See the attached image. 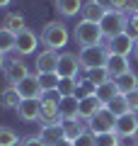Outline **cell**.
I'll return each mask as SVG.
<instances>
[{
    "label": "cell",
    "instance_id": "6da1fadb",
    "mask_svg": "<svg viewBox=\"0 0 138 146\" xmlns=\"http://www.w3.org/2000/svg\"><path fill=\"white\" fill-rule=\"evenodd\" d=\"M41 44H44L46 49H53V51H58V49H63L68 44V39H70V32H68V27L63 25V22H49V25L41 29Z\"/></svg>",
    "mask_w": 138,
    "mask_h": 146
},
{
    "label": "cell",
    "instance_id": "7a4b0ae2",
    "mask_svg": "<svg viewBox=\"0 0 138 146\" xmlns=\"http://www.w3.org/2000/svg\"><path fill=\"white\" fill-rule=\"evenodd\" d=\"M104 39L102 34V27L97 22H87V20H80L75 25V42L80 44V49L85 46H99Z\"/></svg>",
    "mask_w": 138,
    "mask_h": 146
},
{
    "label": "cell",
    "instance_id": "3957f363",
    "mask_svg": "<svg viewBox=\"0 0 138 146\" xmlns=\"http://www.w3.org/2000/svg\"><path fill=\"white\" fill-rule=\"evenodd\" d=\"M78 58H80V68L87 73V71H92V68L107 66L109 51H107V46H104V44H99V46H85V49H80Z\"/></svg>",
    "mask_w": 138,
    "mask_h": 146
},
{
    "label": "cell",
    "instance_id": "277c9868",
    "mask_svg": "<svg viewBox=\"0 0 138 146\" xmlns=\"http://www.w3.org/2000/svg\"><path fill=\"white\" fill-rule=\"evenodd\" d=\"M99 27H102L104 39H114V36L124 34V32L128 29V15H126V12L112 10V12H107V15H104V20L99 22Z\"/></svg>",
    "mask_w": 138,
    "mask_h": 146
},
{
    "label": "cell",
    "instance_id": "5b68a950",
    "mask_svg": "<svg viewBox=\"0 0 138 146\" xmlns=\"http://www.w3.org/2000/svg\"><path fill=\"white\" fill-rule=\"evenodd\" d=\"M3 76H5V83H10L12 88H17V85H20L27 76H32V73H29V66H27L22 58L15 56V58H7L5 68H3Z\"/></svg>",
    "mask_w": 138,
    "mask_h": 146
},
{
    "label": "cell",
    "instance_id": "8992f818",
    "mask_svg": "<svg viewBox=\"0 0 138 146\" xmlns=\"http://www.w3.org/2000/svg\"><path fill=\"white\" fill-rule=\"evenodd\" d=\"M114 127H116V117H114L107 107H102L97 115L87 122V131H92L95 136L97 134H107V131H114Z\"/></svg>",
    "mask_w": 138,
    "mask_h": 146
},
{
    "label": "cell",
    "instance_id": "52a82bcc",
    "mask_svg": "<svg viewBox=\"0 0 138 146\" xmlns=\"http://www.w3.org/2000/svg\"><path fill=\"white\" fill-rule=\"evenodd\" d=\"M56 73L61 76V78H78V73H80V58H78L73 51H63L61 58H58Z\"/></svg>",
    "mask_w": 138,
    "mask_h": 146
},
{
    "label": "cell",
    "instance_id": "ba28073f",
    "mask_svg": "<svg viewBox=\"0 0 138 146\" xmlns=\"http://www.w3.org/2000/svg\"><path fill=\"white\" fill-rule=\"evenodd\" d=\"M114 131H116L121 139H133V136L138 134V115H136V112H126V115L116 117V127H114Z\"/></svg>",
    "mask_w": 138,
    "mask_h": 146
},
{
    "label": "cell",
    "instance_id": "9c48e42d",
    "mask_svg": "<svg viewBox=\"0 0 138 146\" xmlns=\"http://www.w3.org/2000/svg\"><path fill=\"white\" fill-rule=\"evenodd\" d=\"M133 46H136V39H133L128 32H124V34H119V36H114V39H109L107 51L114 54V56H128V54L133 51Z\"/></svg>",
    "mask_w": 138,
    "mask_h": 146
},
{
    "label": "cell",
    "instance_id": "30bf717a",
    "mask_svg": "<svg viewBox=\"0 0 138 146\" xmlns=\"http://www.w3.org/2000/svg\"><path fill=\"white\" fill-rule=\"evenodd\" d=\"M17 93H20V98H22V100H41L44 90H41V85H39V78H36V73L27 76V78L22 80L20 85H17Z\"/></svg>",
    "mask_w": 138,
    "mask_h": 146
},
{
    "label": "cell",
    "instance_id": "8fae6325",
    "mask_svg": "<svg viewBox=\"0 0 138 146\" xmlns=\"http://www.w3.org/2000/svg\"><path fill=\"white\" fill-rule=\"evenodd\" d=\"M36 42H41V39H36V34L32 29H24L17 34V44H15V51L17 56H29V54L36 51Z\"/></svg>",
    "mask_w": 138,
    "mask_h": 146
},
{
    "label": "cell",
    "instance_id": "7c38bea8",
    "mask_svg": "<svg viewBox=\"0 0 138 146\" xmlns=\"http://www.w3.org/2000/svg\"><path fill=\"white\" fill-rule=\"evenodd\" d=\"M58 58H61L58 51H53V49H44V51L36 56V73H56Z\"/></svg>",
    "mask_w": 138,
    "mask_h": 146
},
{
    "label": "cell",
    "instance_id": "4fadbf2b",
    "mask_svg": "<svg viewBox=\"0 0 138 146\" xmlns=\"http://www.w3.org/2000/svg\"><path fill=\"white\" fill-rule=\"evenodd\" d=\"M102 107H104V105H102V102L97 100V95H87V98H80V107H78V117H80V119H82V122L87 124V122H90L92 117L97 115V112H99Z\"/></svg>",
    "mask_w": 138,
    "mask_h": 146
},
{
    "label": "cell",
    "instance_id": "5bb4252c",
    "mask_svg": "<svg viewBox=\"0 0 138 146\" xmlns=\"http://www.w3.org/2000/svg\"><path fill=\"white\" fill-rule=\"evenodd\" d=\"M41 115V100H22L17 105V117L22 122H39Z\"/></svg>",
    "mask_w": 138,
    "mask_h": 146
},
{
    "label": "cell",
    "instance_id": "9a60e30c",
    "mask_svg": "<svg viewBox=\"0 0 138 146\" xmlns=\"http://www.w3.org/2000/svg\"><path fill=\"white\" fill-rule=\"evenodd\" d=\"M107 71H109V76H112V80L121 78L124 73H128V71H131V63H128V56H114V54H109Z\"/></svg>",
    "mask_w": 138,
    "mask_h": 146
},
{
    "label": "cell",
    "instance_id": "2e32d148",
    "mask_svg": "<svg viewBox=\"0 0 138 146\" xmlns=\"http://www.w3.org/2000/svg\"><path fill=\"white\" fill-rule=\"evenodd\" d=\"M78 107H80V98L78 95H70V98H63L58 110H61V119L68 122V119H80L78 117Z\"/></svg>",
    "mask_w": 138,
    "mask_h": 146
},
{
    "label": "cell",
    "instance_id": "e0dca14e",
    "mask_svg": "<svg viewBox=\"0 0 138 146\" xmlns=\"http://www.w3.org/2000/svg\"><path fill=\"white\" fill-rule=\"evenodd\" d=\"M85 131H87V124L82 119H68V122H63V139L73 141V144H75Z\"/></svg>",
    "mask_w": 138,
    "mask_h": 146
},
{
    "label": "cell",
    "instance_id": "ac0fdd59",
    "mask_svg": "<svg viewBox=\"0 0 138 146\" xmlns=\"http://www.w3.org/2000/svg\"><path fill=\"white\" fill-rule=\"evenodd\" d=\"M80 15H82V20H87V22H97V25H99V22L104 20V15H107V10L99 5L97 0H87L85 5H82V12H80Z\"/></svg>",
    "mask_w": 138,
    "mask_h": 146
},
{
    "label": "cell",
    "instance_id": "d6986e66",
    "mask_svg": "<svg viewBox=\"0 0 138 146\" xmlns=\"http://www.w3.org/2000/svg\"><path fill=\"white\" fill-rule=\"evenodd\" d=\"M3 27H5L7 32H12V34H20V32H24V29H27L24 15H22V12H7V15L3 17Z\"/></svg>",
    "mask_w": 138,
    "mask_h": 146
},
{
    "label": "cell",
    "instance_id": "ffe728a7",
    "mask_svg": "<svg viewBox=\"0 0 138 146\" xmlns=\"http://www.w3.org/2000/svg\"><path fill=\"white\" fill-rule=\"evenodd\" d=\"M39 139H41V141H46L49 146L58 144V141L63 139V122H61V124H49V127H41Z\"/></svg>",
    "mask_w": 138,
    "mask_h": 146
},
{
    "label": "cell",
    "instance_id": "44dd1931",
    "mask_svg": "<svg viewBox=\"0 0 138 146\" xmlns=\"http://www.w3.org/2000/svg\"><path fill=\"white\" fill-rule=\"evenodd\" d=\"M114 83H116V90L121 95H128V93H133V90H138V76L133 71H128V73H124L121 78H116Z\"/></svg>",
    "mask_w": 138,
    "mask_h": 146
},
{
    "label": "cell",
    "instance_id": "7402d4cb",
    "mask_svg": "<svg viewBox=\"0 0 138 146\" xmlns=\"http://www.w3.org/2000/svg\"><path fill=\"white\" fill-rule=\"evenodd\" d=\"M82 0H56V10L61 12L63 17H75L82 12Z\"/></svg>",
    "mask_w": 138,
    "mask_h": 146
},
{
    "label": "cell",
    "instance_id": "603a6c76",
    "mask_svg": "<svg viewBox=\"0 0 138 146\" xmlns=\"http://www.w3.org/2000/svg\"><path fill=\"white\" fill-rule=\"evenodd\" d=\"M95 95H97V100L104 105V107H107V105H109V102H112V100L119 95V90H116V83H114V80H109V83H102V85H97Z\"/></svg>",
    "mask_w": 138,
    "mask_h": 146
},
{
    "label": "cell",
    "instance_id": "cb8c5ba5",
    "mask_svg": "<svg viewBox=\"0 0 138 146\" xmlns=\"http://www.w3.org/2000/svg\"><path fill=\"white\" fill-rule=\"evenodd\" d=\"M22 102V98H20V93H17V88H12V85H7L5 90H3V93H0V105H3V107H15L17 110V105Z\"/></svg>",
    "mask_w": 138,
    "mask_h": 146
},
{
    "label": "cell",
    "instance_id": "d4e9b609",
    "mask_svg": "<svg viewBox=\"0 0 138 146\" xmlns=\"http://www.w3.org/2000/svg\"><path fill=\"white\" fill-rule=\"evenodd\" d=\"M107 110L112 112L114 117H121V115H126V112H131V107H128V100H126V95H121V93H119L116 98H114L112 102L107 105Z\"/></svg>",
    "mask_w": 138,
    "mask_h": 146
},
{
    "label": "cell",
    "instance_id": "484cf974",
    "mask_svg": "<svg viewBox=\"0 0 138 146\" xmlns=\"http://www.w3.org/2000/svg\"><path fill=\"white\" fill-rule=\"evenodd\" d=\"M36 78H39V85H41L44 93L58 90V83H61V76L58 73H36Z\"/></svg>",
    "mask_w": 138,
    "mask_h": 146
},
{
    "label": "cell",
    "instance_id": "4316f807",
    "mask_svg": "<svg viewBox=\"0 0 138 146\" xmlns=\"http://www.w3.org/2000/svg\"><path fill=\"white\" fill-rule=\"evenodd\" d=\"M15 44H17V34L7 32L5 27H0V51H3V54L15 51Z\"/></svg>",
    "mask_w": 138,
    "mask_h": 146
},
{
    "label": "cell",
    "instance_id": "83f0119b",
    "mask_svg": "<svg viewBox=\"0 0 138 146\" xmlns=\"http://www.w3.org/2000/svg\"><path fill=\"white\" fill-rule=\"evenodd\" d=\"M78 88H80V80H78V78H61V83H58V93H61V98L78 95Z\"/></svg>",
    "mask_w": 138,
    "mask_h": 146
},
{
    "label": "cell",
    "instance_id": "f1b7e54d",
    "mask_svg": "<svg viewBox=\"0 0 138 146\" xmlns=\"http://www.w3.org/2000/svg\"><path fill=\"white\" fill-rule=\"evenodd\" d=\"M87 80H90L92 85H102V83H109L112 76H109L107 66H102V68H92V71H87Z\"/></svg>",
    "mask_w": 138,
    "mask_h": 146
},
{
    "label": "cell",
    "instance_id": "f546056e",
    "mask_svg": "<svg viewBox=\"0 0 138 146\" xmlns=\"http://www.w3.org/2000/svg\"><path fill=\"white\" fill-rule=\"evenodd\" d=\"M17 144H22L17 131L10 127H0V146H17Z\"/></svg>",
    "mask_w": 138,
    "mask_h": 146
},
{
    "label": "cell",
    "instance_id": "4dcf8cb0",
    "mask_svg": "<svg viewBox=\"0 0 138 146\" xmlns=\"http://www.w3.org/2000/svg\"><path fill=\"white\" fill-rule=\"evenodd\" d=\"M121 136L116 131H107V134H97L95 136V146H119Z\"/></svg>",
    "mask_w": 138,
    "mask_h": 146
},
{
    "label": "cell",
    "instance_id": "1f68e13d",
    "mask_svg": "<svg viewBox=\"0 0 138 146\" xmlns=\"http://www.w3.org/2000/svg\"><path fill=\"white\" fill-rule=\"evenodd\" d=\"M95 90H97V85H92L90 80H80V88H78V98H87V95H95Z\"/></svg>",
    "mask_w": 138,
    "mask_h": 146
},
{
    "label": "cell",
    "instance_id": "d6a6232c",
    "mask_svg": "<svg viewBox=\"0 0 138 146\" xmlns=\"http://www.w3.org/2000/svg\"><path fill=\"white\" fill-rule=\"evenodd\" d=\"M126 32L138 42V12H136V15H128V29Z\"/></svg>",
    "mask_w": 138,
    "mask_h": 146
},
{
    "label": "cell",
    "instance_id": "836d02e7",
    "mask_svg": "<svg viewBox=\"0 0 138 146\" xmlns=\"http://www.w3.org/2000/svg\"><path fill=\"white\" fill-rule=\"evenodd\" d=\"M75 146H95V134H92V131H85V134L75 141Z\"/></svg>",
    "mask_w": 138,
    "mask_h": 146
},
{
    "label": "cell",
    "instance_id": "e575fe53",
    "mask_svg": "<svg viewBox=\"0 0 138 146\" xmlns=\"http://www.w3.org/2000/svg\"><path fill=\"white\" fill-rule=\"evenodd\" d=\"M128 100V107H131V112H138V90H133V93L126 95Z\"/></svg>",
    "mask_w": 138,
    "mask_h": 146
},
{
    "label": "cell",
    "instance_id": "d590c367",
    "mask_svg": "<svg viewBox=\"0 0 138 146\" xmlns=\"http://www.w3.org/2000/svg\"><path fill=\"white\" fill-rule=\"evenodd\" d=\"M20 146H49V144H46V141H41L39 136H27Z\"/></svg>",
    "mask_w": 138,
    "mask_h": 146
},
{
    "label": "cell",
    "instance_id": "8d00e7d4",
    "mask_svg": "<svg viewBox=\"0 0 138 146\" xmlns=\"http://www.w3.org/2000/svg\"><path fill=\"white\" fill-rule=\"evenodd\" d=\"M126 12L128 15H136L138 12V0H126Z\"/></svg>",
    "mask_w": 138,
    "mask_h": 146
},
{
    "label": "cell",
    "instance_id": "74e56055",
    "mask_svg": "<svg viewBox=\"0 0 138 146\" xmlns=\"http://www.w3.org/2000/svg\"><path fill=\"white\" fill-rule=\"evenodd\" d=\"M114 10L116 12H126V0H114Z\"/></svg>",
    "mask_w": 138,
    "mask_h": 146
},
{
    "label": "cell",
    "instance_id": "f35d334b",
    "mask_svg": "<svg viewBox=\"0 0 138 146\" xmlns=\"http://www.w3.org/2000/svg\"><path fill=\"white\" fill-rule=\"evenodd\" d=\"M97 3H99V5H102L107 12H112V10H114V0H97Z\"/></svg>",
    "mask_w": 138,
    "mask_h": 146
},
{
    "label": "cell",
    "instance_id": "ab89813d",
    "mask_svg": "<svg viewBox=\"0 0 138 146\" xmlns=\"http://www.w3.org/2000/svg\"><path fill=\"white\" fill-rule=\"evenodd\" d=\"M5 63H7V54H3V51H0V71L5 68Z\"/></svg>",
    "mask_w": 138,
    "mask_h": 146
},
{
    "label": "cell",
    "instance_id": "60d3db41",
    "mask_svg": "<svg viewBox=\"0 0 138 146\" xmlns=\"http://www.w3.org/2000/svg\"><path fill=\"white\" fill-rule=\"evenodd\" d=\"M53 146H75V144H73V141H68V139H61L58 144H53Z\"/></svg>",
    "mask_w": 138,
    "mask_h": 146
},
{
    "label": "cell",
    "instance_id": "b9f144b4",
    "mask_svg": "<svg viewBox=\"0 0 138 146\" xmlns=\"http://www.w3.org/2000/svg\"><path fill=\"white\" fill-rule=\"evenodd\" d=\"M10 3H12V0H0V10H5V7L10 5Z\"/></svg>",
    "mask_w": 138,
    "mask_h": 146
},
{
    "label": "cell",
    "instance_id": "7bdbcfd3",
    "mask_svg": "<svg viewBox=\"0 0 138 146\" xmlns=\"http://www.w3.org/2000/svg\"><path fill=\"white\" fill-rule=\"evenodd\" d=\"M133 56H136V61H138V42H136V46H133Z\"/></svg>",
    "mask_w": 138,
    "mask_h": 146
},
{
    "label": "cell",
    "instance_id": "ee69618b",
    "mask_svg": "<svg viewBox=\"0 0 138 146\" xmlns=\"http://www.w3.org/2000/svg\"><path fill=\"white\" fill-rule=\"evenodd\" d=\"M133 146H138V144H133Z\"/></svg>",
    "mask_w": 138,
    "mask_h": 146
}]
</instances>
